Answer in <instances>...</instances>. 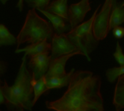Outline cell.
<instances>
[{
	"mask_svg": "<svg viewBox=\"0 0 124 111\" xmlns=\"http://www.w3.org/2000/svg\"><path fill=\"white\" fill-rule=\"evenodd\" d=\"M101 85V77L92 72L76 71L63 95L46 102V107L54 111H103Z\"/></svg>",
	"mask_w": 124,
	"mask_h": 111,
	"instance_id": "6da1fadb",
	"label": "cell"
},
{
	"mask_svg": "<svg viewBox=\"0 0 124 111\" xmlns=\"http://www.w3.org/2000/svg\"><path fill=\"white\" fill-rule=\"evenodd\" d=\"M28 56H23L18 74L12 86L7 81H0V93L5 99V105L9 111H31L33 107V77L32 72L27 69Z\"/></svg>",
	"mask_w": 124,
	"mask_h": 111,
	"instance_id": "7a4b0ae2",
	"label": "cell"
},
{
	"mask_svg": "<svg viewBox=\"0 0 124 111\" xmlns=\"http://www.w3.org/2000/svg\"><path fill=\"white\" fill-rule=\"evenodd\" d=\"M36 9L28 12L24 24L17 37V47L23 43H35L44 40L51 41L54 33L52 23L41 18L36 13Z\"/></svg>",
	"mask_w": 124,
	"mask_h": 111,
	"instance_id": "3957f363",
	"label": "cell"
},
{
	"mask_svg": "<svg viewBox=\"0 0 124 111\" xmlns=\"http://www.w3.org/2000/svg\"><path fill=\"white\" fill-rule=\"evenodd\" d=\"M100 7L101 4L97 7L89 20L81 23L66 33L69 39L84 54L89 61H91L89 54L97 48L100 43V40L95 38L94 34L93 23Z\"/></svg>",
	"mask_w": 124,
	"mask_h": 111,
	"instance_id": "277c9868",
	"label": "cell"
},
{
	"mask_svg": "<svg viewBox=\"0 0 124 111\" xmlns=\"http://www.w3.org/2000/svg\"><path fill=\"white\" fill-rule=\"evenodd\" d=\"M113 0H105L100 12H97L93 23V30L98 40H104L110 31V20Z\"/></svg>",
	"mask_w": 124,
	"mask_h": 111,
	"instance_id": "5b68a950",
	"label": "cell"
},
{
	"mask_svg": "<svg viewBox=\"0 0 124 111\" xmlns=\"http://www.w3.org/2000/svg\"><path fill=\"white\" fill-rule=\"evenodd\" d=\"M51 43V59H54L60 56L79 51L75 44L69 39L66 33L57 34L54 33Z\"/></svg>",
	"mask_w": 124,
	"mask_h": 111,
	"instance_id": "8992f818",
	"label": "cell"
},
{
	"mask_svg": "<svg viewBox=\"0 0 124 111\" xmlns=\"http://www.w3.org/2000/svg\"><path fill=\"white\" fill-rule=\"evenodd\" d=\"M49 53L51 52L39 53L30 57L28 62L29 69L32 72L33 77L35 80L40 79L47 73L51 62Z\"/></svg>",
	"mask_w": 124,
	"mask_h": 111,
	"instance_id": "52a82bcc",
	"label": "cell"
},
{
	"mask_svg": "<svg viewBox=\"0 0 124 111\" xmlns=\"http://www.w3.org/2000/svg\"><path fill=\"white\" fill-rule=\"evenodd\" d=\"M91 9L89 0H81L78 3L70 5L68 17L72 29L83 22L86 14L91 10Z\"/></svg>",
	"mask_w": 124,
	"mask_h": 111,
	"instance_id": "ba28073f",
	"label": "cell"
},
{
	"mask_svg": "<svg viewBox=\"0 0 124 111\" xmlns=\"http://www.w3.org/2000/svg\"><path fill=\"white\" fill-rule=\"evenodd\" d=\"M76 55L84 56V54L81 51H78L71 53L70 54L60 56L54 59H51L49 70L45 75L46 77H61V76L65 75L67 74L66 71H65L66 63L70 58H72L73 56H74Z\"/></svg>",
	"mask_w": 124,
	"mask_h": 111,
	"instance_id": "9c48e42d",
	"label": "cell"
},
{
	"mask_svg": "<svg viewBox=\"0 0 124 111\" xmlns=\"http://www.w3.org/2000/svg\"><path fill=\"white\" fill-rule=\"evenodd\" d=\"M41 12L45 17H46L50 22L52 23L54 31L57 34H63L67 33L72 30L71 25L69 20L63 18L61 16H59L56 14L50 12L47 10H39Z\"/></svg>",
	"mask_w": 124,
	"mask_h": 111,
	"instance_id": "30bf717a",
	"label": "cell"
},
{
	"mask_svg": "<svg viewBox=\"0 0 124 111\" xmlns=\"http://www.w3.org/2000/svg\"><path fill=\"white\" fill-rule=\"evenodd\" d=\"M51 49L52 43L48 42L47 40H44L41 42L31 43L23 48H17L15 50V53H19L23 52L25 53V55L28 56V57H31L39 53L51 52Z\"/></svg>",
	"mask_w": 124,
	"mask_h": 111,
	"instance_id": "8fae6325",
	"label": "cell"
},
{
	"mask_svg": "<svg viewBox=\"0 0 124 111\" xmlns=\"http://www.w3.org/2000/svg\"><path fill=\"white\" fill-rule=\"evenodd\" d=\"M123 23H124V6H122V1L118 2L117 0H113L110 20V30Z\"/></svg>",
	"mask_w": 124,
	"mask_h": 111,
	"instance_id": "7c38bea8",
	"label": "cell"
},
{
	"mask_svg": "<svg viewBox=\"0 0 124 111\" xmlns=\"http://www.w3.org/2000/svg\"><path fill=\"white\" fill-rule=\"evenodd\" d=\"M75 72L74 69H72L70 72L67 73L65 75L61 77H46V86L49 91L53 89H60L64 87H68L70 84L71 77Z\"/></svg>",
	"mask_w": 124,
	"mask_h": 111,
	"instance_id": "4fadbf2b",
	"label": "cell"
},
{
	"mask_svg": "<svg viewBox=\"0 0 124 111\" xmlns=\"http://www.w3.org/2000/svg\"><path fill=\"white\" fill-rule=\"evenodd\" d=\"M113 104L114 105L116 110L120 111L124 109V74L118 77L117 83L116 85L113 101Z\"/></svg>",
	"mask_w": 124,
	"mask_h": 111,
	"instance_id": "5bb4252c",
	"label": "cell"
},
{
	"mask_svg": "<svg viewBox=\"0 0 124 111\" xmlns=\"http://www.w3.org/2000/svg\"><path fill=\"white\" fill-rule=\"evenodd\" d=\"M68 0H53L47 7L46 10L69 20V7L68 6Z\"/></svg>",
	"mask_w": 124,
	"mask_h": 111,
	"instance_id": "9a60e30c",
	"label": "cell"
},
{
	"mask_svg": "<svg viewBox=\"0 0 124 111\" xmlns=\"http://www.w3.org/2000/svg\"><path fill=\"white\" fill-rule=\"evenodd\" d=\"M33 94H34L33 103V105H35L36 103L37 102V100H39V98L42 95H44V94L47 95L49 92V91L47 89L46 77L45 75L41 77L40 79H39L37 80H35L33 79Z\"/></svg>",
	"mask_w": 124,
	"mask_h": 111,
	"instance_id": "2e32d148",
	"label": "cell"
},
{
	"mask_svg": "<svg viewBox=\"0 0 124 111\" xmlns=\"http://www.w3.org/2000/svg\"><path fill=\"white\" fill-rule=\"evenodd\" d=\"M17 43V38L12 35L4 25H0V46H13Z\"/></svg>",
	"mask_w": 124,
	"mask_h": 111,
	"instance_id": "e0dca14e",
	"label": "cell"
},
{
	"mask_svg": "<svg viewBox=\"0 0 124 111\" xmlns=\"http://www.w3.org/2000/svg\"><path fill=\"white\" fill-rule=\"evenodd\" d=\"M106 77L108 80L113 83L116 82V79H118L119 77L124 74V65L120 66L119 67H113L111 69H109L106 71Z\"/></svg>",
	"mask_w": 124,
	"mask_h": 111,
	"instance_id": "ac0fdd59",
	"label": "cell"
},
{
	"mask_svg": "<svg viewBox=\"0 0 124 111\" xmlns=\"http://www.w3.org/2000/svg\"><path fill=\"white\" fill-rule=\"evenodd\" d=\"M27 4L33 9L38 10H46L47 7L50 4L51 0H25Z\"/></svg>",
	"mask_w": 124,
	"mask_h": 111,
	"instance_id": "d6986e66",
	"label": "cell"
},
{
	"mask_svg": "<svg viewBox=\"0 0 124 111\" xmlns=\"http://www.w3.org/2000/svg\"><path fill=\"white\" fill-rule=\"evenodd\" d=\"M113 56L117 61V62L120 64V66H124V54L123 52L122 47L120 45V43L118 41L116 43V51L113 53Z\"/></svg>",
	"mask_w": 124,
	"mask_h": 111,
	"instance_id": "ffe728a7",
	"label": "cell"
},
{
	"mask_svg": "<svg viewBox=\"0 0 124 111\" xmlns=\"http://www.w3.org/2000/svg\"><path fill=\"white\" fill-rule=\"evenodd\" d=\"M113 34L116 38L121 39L124 37V27L116 26L113 29Z\"/></svg>",
	"mask_w": 124,
	"mask_h": 111,
	"instance_id": "44dd1931",
	"label": "cell"
},
{
	"mask_svg": "<svg viewBox=\"0 0 124 111\" xmlns=\"http://www.w3.org/2000/svg\"><path fill=\"white\" fill-rule=\"evenodd\" d=\"M7 69V64L4 61H0V75H1V77H2L4 75V74L6 72Z\"/></svg>",
	"mask_w": 124,
	"mask_h": 111,
	"instance_id": "7402d4cb",
	"label": "cell"
},
{
	"mask_svg": "<svg viewBox=\"0 0 124 111\" xmlns=\"http://www.w3.org/2000/svg\"><path fill=\"white\" fill-rule=\"evenodd\" d=\"M24 1L25 0H19L17 4V5H16V7L18 8L20 12H22L23 9V1Z\"/></svg>",
	"mask_w": 124,
	"mask_h": 111,
	"instance_id": "603a6c76",
	"label": "cell"
},
{
	"mask_svg": "<svg viewBox=\"0 0 124 111\" xmlns=\"http://www.w3.org/2000/svg\"><path fill=\"white\" fill-rule=\"evenodd\" d=\"M7 1H9V0H1V3H2L3 4H5L6 2H7Z\"/></svg>",
	"mask_w": 124,
	"mask_h": 111,
	"instance_id": "cb8c5ba5",
	"label": "cell"
},
{
	"mask_svg": "<svg viewBox=\"0 0 124 111\" xmlns=\"http://www.w3.org/2000/svg\"><path fill=\"white\" fill-rule=\"evenodd\" d=\"M122 6H124V1H122Z\"/></svg>",
	"mask_w": 124,
	"mask_h": 111,
	"instance_id": "d4e9b609",
	"label": "cell"
},
{
	"mask_svg": "<svg viewBox=\"0 0 124 111\" xmlns=\"http://www.w3.org/2000/svg\"></svg>",
	"mask_w": 124,
	"mask_h": 111,
	"instance_id": "484cf974",
	"label": "cell"
}]
</instances>
